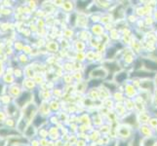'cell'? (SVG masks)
<instances>
[{
	"instance_id": "cell-1",
	"label": "cell",
	"mask_w": 157,
	"mask_h": 146,
	"mask_svg": "<svg viewBox=\"0 0 157 146\" xmlns=\"http://www.w3.org/2000/svg\"><path fill=\"white\" fill-rule=\"evenodd\" d=\"M29 96H30V94L29 93H24L23 95H21L19 99H17V102H18V104L20 105V106H23L25 102H26V100H29Z\"/></svg>"
},
{
	"instance_id": "cell-2",
	"label": "cell",
	"mask_w": 157,
	"mask_h": 146,
	"mask_svg": "<svg viewBox=\"0 0 157 146\" xmlns=\"http://www.w3.org/2000/svg\"><path fill=\"white\" fill-rule=\"evenodd\" d=\"M17 133L16 132H13V131H10L8 129H0V136L2 137H7L8 134H15Z\"/></svg>"
},
{
	"instance_id": "cell-3",
	"label": "cell",
	"mask_w": 157,
	"mask_h": 146,
	"mask_svg": "<svg viewBox=\"0 0 157 146\" xmlns=\"http://www.w3.org/2000/svg\"><path fill=\"white\" fill-rule=\"evenodd\" d=\"M145 66H147V68H152V69H157V64L155 62H148L145 61Z\"/></svg>"
},
{
	"instance_id": "cell-4",
	"label": "cell",
	"mask_w": 157,
	"mask_h": 146,
	"mask_svg": "<svg viewBox=\"0 0 157 146\" xmlns=\"http://www.w3.org/2000/svg\"><path fill=\"white\" fill-rule=\"evenodd\" d=\"M126 76H127V75H126V73H121L120 77H117V78H116V80L118 81V82H122V81H123L124 79L126 78Z\"/></svg>"
}]
</instances>
